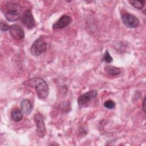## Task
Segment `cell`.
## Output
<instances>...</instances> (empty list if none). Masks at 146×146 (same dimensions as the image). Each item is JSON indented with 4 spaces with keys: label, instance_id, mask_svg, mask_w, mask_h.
I'll use <instances>...</instances> for the list:
<instances>
[{
    "label": "cell",
    "instance_id": "6da1fadb",
    "mask_svg": "<svg viewBox=\"0 0 146 146\" xmlns=\"http://www.w3.org/2000/svg\"><path fill=\"white\" fill-rule=\"evenodd\" d=\"M23 84L30 87L34 88L38 96L40 99H44L48 95L49 88L48 84L41 78H34L30 79L25 82Z\"/></svg>",
    "mask_w": 146,
    "mask_h": 146
},
{
    "label": "cell",
    "instance_id": "7a4b0ae2",
    "mask_svg": "<svg viewBox=\"0 0 146 146\" xmlns=\"http://www.w3.org/2000/svg\"><path fill=\"white\" fill-rule=\"evenodd\" d=\"M47 49V44L42 38L36 39L32 44L30 51L32 55L38 56L44 52Z\"/></svg>",
    "mask_w": 146,
    "mask_h": 146
},
{
    "label": "cell",
    "instance_id": "3957f363",
    "mask_svg": "<svg viewBox=\"0 0 146 146\" xmlns=\"http://www.w3.org/2000/svg\"><path fill=\"white\" fill-rule=\"evenodd\" d=\"M34 120L36 127V132L39 137H43L46 133V127L44 120L42 115L39 113H36L34 116Z\"/></svg>",
    "mask_w": 146,
    "mask_h": 146
},
{
    "label": "cell",
    "instance_id": "277c9868",
    "mask_svg": "<svg viewBox=\"0 0 146 146\" xmlns=\"http://www.w3.org/2000/svg\"><path fill=\"white\" fill-rule=\"evenodd\" d=\"M97 96V91L95 90L90 91L81 96H80L78 99V104L80 108L86 107L88 103L95 99Z\"/></svg>",
    "mask_w": 146,
    "mask_h": 146
},
{
    "label": "cell",
    "instance_id": "5b68a950",
    "mask_svg": "<svg viewBox=\"0 0 146 146\" xmlns=\"http://www.w3.org/2000/svg\"><path fill=\"white\" fill-rule=\"evenodd\" d=\"M123 24L128 28H136L139 25V21L137 17L129 13H124L121 15Z\"/></svg>",
    "mask_w": 146,
    "mask_h": 146
},
{
    "label": "cell",
    "instance_id": "8992f818",
    "mask_svg": "<svg viewBox=\"0 0 146 146\" xmlns=\"http://www.w3.org/2000/svg\"><path fill=\"white\" fill-rule=\"evenodd\" d=\"M22 23L29 29L34 28L35 26V22L30 10H26L22 17Z\"/></svg>",
    "mask_w": 146,
    "mask_h": 146
},
{
    "label": "cell",
    "instance_id": "52a82bcc",
    "mask_svg": "<svg viewBox=\"0 0 146 146\" xmlns=\"http://www.w3.org/2000/svg\"><path fill=\"white\" fill-rule=\"evenodd\" d=\"M9 31L11 36L16 40H22L25 38V33L23 29L18 25H13L10 26Z\"/></svg>",
    "mask_w": 146,
    "mask_h": 146
},
{
    "label": "cell",
    "instance_id": "ba28073f",
    "mask_svg": "<svg viewBox=\"0 0 146 146\" xmlns=\"http://www.w3.org/2000/svg\"><path fill=\"white\" fill-rule=\"evenodd\" d=\"M71 22V18L70 17L67 15L62 16L59 19H58L52 25L53 29H60L68 26Z\"/></svg>",
    "mask_w": 146,
    "mask_h": 146
},
{
    "label": "cell",
    "instance_id": "9c48e42d",
    "mask_svg": "<svg viewBox=\"0 0 146 146\" xmlns=\"http://www.w3.org/2000/svg\"><path fill=\"white\" fill-rule=\"evenodd\" d=\"M5 17L7 21L10 22H15L19 18L20 15L16 10L12 9L8 10L5 14Z\"/></svg>",
    "mask_w": 146,
    "mask_h": 146
},
{
    "label": "cell",
    "instance_id": "30bf717a",
    "mask_svg": "<svg viewBox=\"0 0 146 146\" xmlns=\"http://www.w3.org/2000/svg\"><path fill=\"white\" fill-rule=\"evenodd\" d=\"M21 107L22 111L26 115H29L31 113L32 110L31 103L28 99H23L21 102Z\"/></svg>",
    "mask_w": 146,
    "mask_h": 146
},
{
    "label": "cell",
    "instance_id": "8fae6325",
    "mask_svg": "<svg viewBox=\"0 0 146 146\" xmlns=\"http://www.w3.org/2000/svg\"><path fill=\"white\" fill-rule=\"evenodd\" d=\"M11 119L16 122L20 121L23 118V112L18 108L14 109L10 114Z\"/></svg>",
    "mask_w": 146,
    "mask_h": 146
},
{
    "label": "cell",
    "instance_id": "7c38bea8",
    "mask_svg": "<svg viewBox=\"0 0 146 146\" xmlns=\"http://www.w3.org/2000/svg\"><path fill=\"white\" fill-rule=\"evenodd\" d=\"M105 71L111 76H115L119 75L121 72L120 68L112 66H106L104 67Z\"/></svg>",
    "mask_w": 146,
    "mask_h": 146
},
{
    "label": "cell",
    "instance_id": "4fadbf2b",
    "mask_svg": "<svg viewBox=\"0 0 146 146\" xmlns=\"http://www.w3.org/2000/svg\"><path fill=\"white\" fill-rule=\"evenodd\" d=\"M129 2L132 6L139 10L142 9L145 4V2L144 1H130Z\"/></svg>",
    "mask_w": 146,
    "mask_h": 146
},
{
    "label": "cell",
    "instance_id": "5bb4252c",
    "mask_svg": "<svg viewBox=\"0 0 146 146\" xmlns=\"http://www.w3.org/2000/svg\"><path fill=\"white\" fill-rule=\"evenodd\" d=\"M104 106L109 110H112L115 107V103L111 100H108L104 103Z\"/></svg>",
    "mask_w": 146,
    "mask_h": 146
},
{
    "label": "cell",
    "instance_id": "9a60e30c",
    "mask_svg": "<svg viewBox=\"0 0 146 146\" xmlns=\"http://www.w3.org/2000/svg\"><path fill=\"white\" fill-rule=\"evenodd\" d=\"M103 60H104V61L106 63H110L112 62V60H113L112 58L111 57V56L110 55V53L108 52V51L107 50L105 52V53H104V54Z\"/></svg>",
    "mask_w": 146,
    "mask_h": 146
},
{
    "label": "cell",
    "instance_id": "2e32d148",
    "mask_svg": "<svg viewBox=\"0 0 146 146\" xmlns=\"http://www.w3.org/2000/svg\"><path fill=\"white\" fill-rule=\"evenodd\" d=\"M0 27H1V30L2 31H7V30H9V26L6 24L5 23V22H1V26H0Z\"/></svg>",
    "mask_w": 146,
    "mask_h": 146
},
{
    "label": "cell",
    "instance_id": "e0dca14e",
    "mask_svg": "<svg viewBox=\"0 0 146 146\" xmlns=\"http://www.w3.org/2000/svg\"><path fill=\"white\" fill-rule=\"evenodd\" d=\"M143 110L144 111V113H145V98L144 99L143 103Z\"/></svg>",
    "mask_w": 146,
    "mask_h": 146
}]
</instances>
